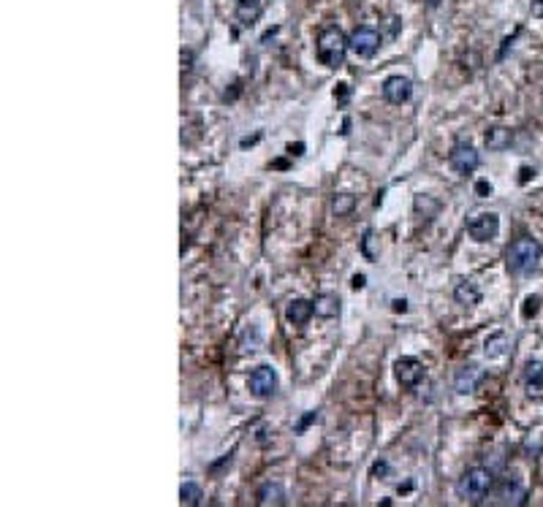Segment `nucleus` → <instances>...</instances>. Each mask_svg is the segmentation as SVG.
I'll return each instance as SVG.
<instances>
[{
    "label": "nucleus",
    "instance_id": "1",
    "mask_svg": "<svg viewBox=\"0 0 543 507\" xmlns=\"http://www.w3.org/2000/svg\"><path fill=\"white\" fill-rule=\"evenodd\" d=\"M348 35L337 28V25H326L324 30L318 33V41H315V55L321 65L326 68H340L345 62V55H348Z\"/></svg>",
    "mask_w": 543,
    "mask_h": 507
},
{
    "label": "nucleus",
    "instance_id": "2",
    "mask_svg": "<svg viewBox=\"0 0 543 507\" xmlns=\"http://www.w3.org/2000/svg\"><path fill=\"white\" fill-rule=\"evenodd\" d=\"M541 255H543V247L538 239L519 236V239L508 247V252H505V266H508L511 274H530V272L538 266Z\"/></svg>",
    "mask_w": 543,
    "mask_h": 507
},
{
    "label": "nucleus",
    "instance_id": "3",
    "mask_svg": "<svg viewBox=\"0 0 543 507\" xmlns=\"http://www.w3.org/2000/svg\"><path fill=\"white\" fill-rule=\"evenodd\" d=\"M492 486H495L492 469H486V467H470L465 475L459 477L456 491H459V496L467 499V502H481L483 496L492 491Z\"/></svg>",
    "mask_w": 543,
    "mask_h": 507
},
{
    "label": "nucleus",
    "instance_id": "4",
    "mask_svg": "<svg viewBox=\"0 0 543 507\" xmlns=\"http://www.w3.org/2000/svg\"><path fill=\"white\" fill-rule=\"evenodd\" d=\"M348 44H351V52L356 55V57H375L378 55V49L383 44V35L378 33V28L373 25H358L356 30L348 35Z\"/></svg>",
    "mask_w": 543,
    "mask_h": 507
},
{
    "label": "nucleus",
    "instance_id": "5",
    "mask_svg": "<svg viewBox=\"0 0 543 507\" xmlns=\"http://www.w3.org/2000/svg\"><path fill=\"white\" fill-rule=\"evenodd\" d=\"M467 233L476 242H489L500 233V217L495 212H478L467 220Z\"/></svg>",
    "mask_w": 543,
    "mask_h": 507
},
{
    "label": "nucleus",
    "instance_id": "6",
    "mask_svg": "<svg viewBox=\"0 0 543 507\" xmlns=\"http://www.w3.org/2000/svg\"><path fill=\"white\" fill-rule=\"evenodd\" d=\"M248 388L256 399H269L278 391V372L272 367H256L248 380Z\"/></svg>",
    "mask_w": 543,
    "mask_h": 507
},
{
    "label": "nucleus",
    "instance_id": "7",
    "mask_svg": "<svg viewBox=\"0 0 543 507\" xmlns=\"http://www.w3.org/2000/svg\"><path fill=\"white\" fill-rule=\"evenodd\" d=\"M449 166L456 171L459 177H467V174H473V171L481 166V155L476 152L470 144H456L449 152Z\"/></svg>",
    "mask_w": 543,
    "mask_h": 507
},
{
    "label": "nucleus",
    "instance_id": "8",
    "mask_svg": "<svg viewBox=\"0 0 543 507\" xmlns=\"http://www.w3.org/2000/svg\"><path fill=\"white\" fill-rule=\"evenodd\" d=\"M380 92H383L386 104L402 106V104L410 101V95H413V82H410L407 77H400V74H397V77H388L386 82H383Z\"/></svg>",
    "mask_w": 543,
    "mask_h": 507
},
{
    "label": "nucleus",
    "instance_id": "9",
    "mask_svg": "<svg viewBox=\"0 0 543 507\" xmlns=\"http://www.w3.org/2000/svg\"><path fill=\"white\" fill-rule=\"evenodd\" d=\"M394 377L402 388H416L424 380V364L419 358H400L394 364Z\"/></svg>",
    "mask_w": 543,
    "mask_h": 507
},
{
    "label": "nucleus",
    "instance_id": "10",
    "mask_svg": "<svg viewBox=\"0 0 543 507\" xmlns=\"http://www.w3.org/2000/svg\"><path fill=\"white\" fill-rule=\"evenodd\" d=\"M483 380V372L478 367H462L459 372H456V377H454V388H456V394H462V396H467V394H473L478 385H481Z\"/></svg>",
    "mask_w": 543,
    "mask_h": 507
},
{
    "label": "nucleus",
    "instance_id": "11",
    "mask_svg": "<svg viewBox=\"0 0 543 507\" xmlns=\"http://www.w3.org/2000/svg\"><path fill=\"white\" fill-rule=\"evenodd\" d=\"M525 388L532 401L543 399V364L541 361H530L525 369Z\"/></svg>",
    "mask_w": 543,
    "mask_h": 507
},
{
    "label": "nucleus",
    "instance_id": "12",
    "mask_svg": "<svg viewBox=\"0 0 543 507\" xmlns=\"http://www.w3.org/2000/svg\"><path fill=\"white\" fill-rule=\"evenodd\" d=\"M312 315H315V307H312V301H307V299H294V301L285 307V321L291 323V325H305Z\"/></svg>",
    "mask_w": 543,
    "mask_h": 507
},
{
    "label": "nucleus",
    "instance_id": "13",
    "mask_svg": "<svg viewBox=\"0 0 543 507\" xmlns=\"http://www.w3.org/2000/svg\"><path fill=\"white\" fill-rule=\"evenodd\" d=\"M340 296L337 293H321V296H315V301H312V307H315V315L318 318H337L340 315Z\"/></svg>",
    "mask_w": 543,
    "mask_h": 507
},
{
    "label": "nucleus",
    "instance_id": "14",
    "mask_svg": "<svg viewBox=\"0 0 543 507\" xmlns=\"http://www.w3.org/2000/svg\"><path fill=\"white\" fill-rule=\"evenodd\" d=\"M483 141H486V147H489L492 152H503V150H508V147H511L513 133L508 130V128H503V125H492V128L486 130Z\"/></svg>",
    "mask_w": 543,
    "mask_h": 507
},
{
    "label": "nucleus",
    "instance_id": "15",
    "mask_svg": "<svg viewBox=\"0 0 543 507\" xmlns=\"http://www.w3.org/2000/svg\"><path fill=\"white\" fill-rule=\"evenodd\" d=\"M454 299H456V304H462V307H476L478 301H481V291H478V285L476 282H459L456 288H454Z\"/></svg>",
    "mask_w": 543,
    "mask_h": 507
},
{
    "label": "nucleus",
    "instance_id": "16",
    "mask_svg": "<svg viewBox=\"0 0 543 507\" xmlns=\"http://www.w3.org/2000/svg\"><path fill=\"white\" fill-rule=\"evenodd\" d=\"M258 505H285V491L280 483H264L256 494Z\"/></svg>",
    "mask_w": 543,
    "mask_h": 507
},
{
    "label": "nucleus",
    "instance_id": "17",
    "mask_svg": "<svg viewBox=\"0 0 543 507\" xmlns=\"http://www.w3.org/2000/svg\"><path fill=\"white\" fill-rule=\"evenodd\" d=\"M258 16H261V3H258V0H239L236 19H239L242 25H253Z\"/></svg>",
    "mask_w": 543,
    "mask_h": 507
},
{
    "label": "nucleus",
    "instance_id": "18",
    "mask_svg": "<svg viewBox=\"0 0 543 507\" xmlns=\"http://www.w3.org/2000/svg\"><path fill=\"white\" fill-rule=\"evenodd\" d=\"M353 209H356V196H351V193H337L331 199V212L337 217H348Z\"/></svg>",
    "mask_w": 543,
    "mask_h": 507
},
{
    "label": "nucleus",
    "instance_id": "19",
    "mask_svg": "<svg viewBox=\"0 0 543 507\" xmlns=\"http://www.w3.org/2000/svg\"><path fill=\"white\" fill-rule=\"evenodd\" d=\"M202 499H204V494H202V486L199 483H182V489H180V502L187 507H193V505H202Z\"/></svg>",
    "mask_w": 543,
    "mask_h": 507
},
{
    "label": "nucleus",
    "instance_id": "20",
    "mask_svg": "<svg viewBox=\"0 0 543 507\" xmlns=\"http://www.w3.org/2000/svg\"><path fill=\"white\" fill-rule=\"evenodd\" d=\"M503 499H505V502H516V505H525V502H527V494H525V489H519L516 483L505 480V483H503Z\"/></svg>",
    "mask_w": 543,
    "mask_h": 507
},
{
    "label": "nucleus",
    "instance_id": "21",
    "mask_svg": "<svg viewBox=\"0 0 543 507\" xmlns=\"http://www.w3.org/2000/svg\"><path fill=\"white\" fill-rule=\"evenodd\" d=\"M373 242H375L373 230H367V233H364V239H361V255H364V258H367V261H375V250H373Z\"/></svg>",
    "mask_w": 543,
    "mask_h": 507
},
{
    "label": "nucleus",
    "instance_id": "22",
    "mask_svg": "<svg viewBox=\"0 0 543 507\" xmlns=\"http://www.w3.org/2000/svg\"><path fill=\"white\" fill-rule=\"evenodd\" d=\"M476 193H478L481 199H486V196H492V184L486 182V179H481V182L476 184Z\"/></svg>",
    "mask_w": 543,
    "mask_h": 507
},
{
    "label": "nucleus",
    "instance_id": "23",
    "mask_svg": "<svg viewBox=\"0 0 543 507\" xmlns=\"http://www.w3.org/2000/svg\"><path fill=\"white\" fill-rule=\"evenodd\" d=\"M530 11L532 16H543V0H530Z\"/></svg>",
    "mask_w": 543,
    "mask_h": 507
},
{
    "label": "nucleus",
    "instance_id": "24",
    "mask_svg": "<svg viewBox=\"0 0 543 507\" xmlns=\"http://www.w3.org/2000/svg\"><path fill=\"white\" fill-rule=\"evenodd\" d=\"M538 312V299H527V307H525V318Z\"/></svg>",
    "mask_w": 543,
    "mask_h": 507
},
{
    "label": "nucleus",
    "instance_id": "25",
    "mask_svg": "<svg viewBox=\"0 0 543 507\" xmlns=\"http://www.w3.org/2000/svg\"><path fill=\"white\" fill-rule=\"evenodd\" d=\"M364 285H367V279H364V274H356L353 279H351V288H353V291H361Z\"/></svg>",
    "mask_w": 543,
    "mask_h": 507
},
{
    "label": "nucleus",
    "instance_id": "26",
    "mask_svg": "<svg viewBox=\"0 0 543 507\" xmlns=\"http://www.w3.org/2000/svg\"><path fill=\"white\" fill-rule=\"evenodd\" d=\"M312 420H318V413H310V415H307V418H302V423H299L296 429H299V431H302V429H307V426H310Z\"/></svg>",
    "mask_w": 543,
    "mask_h": 507
},
{
    "label": "nucleus",
    "instance_id": "27",
    "mask_svg": "<svg viewBox=\"0 0 543 507\" xmlns=\"http://www.w3.org/2000/svg\"><path fill=\"white\" fill-rule=\"evenodd\" d=\"M386 472H388V464H386V461H378V464L373 467V475H386Z\"/></svg>",
    "mask_w": 543,
    "mask_h": 507
},
{
    "label": "nucleus",
    "instance_id": "28",
    "mask_svg": "<svg viewBox=\"0 0 543 507\" xmlns=\"http://www.w3.org/2000/svg\"><path fill=\"white\" fill-rule=\"evenodd\" d=\"M334 95H337L340 101H345V98L351 95V90H348V84H337V90H334Z\"/></svg>",
    "mask_w": 543,
    "mask_h": 507
},
{
    "label": "nucleus",
    "instance_id": "29",
    "mask_svg": "<svg viewBox=\"0 0 543 507\" xmlns=\"http://www.w3.org/2000/svg\"><path fill=\"white\" fill-rule=\"evenodd\" d=\"M394 309H397V312H405V309H407V301H405V299H397V301H394Z\"/></svg>",
    "mask_w": 543,
    "mask_h": 507
},
{
    "label": "nucleus",
    "instance_id": "30",
    "mask_svg": "<svg viewBox=\"0 0 543 507\" xmlns=\"http://www.w3.org/2000/svg\"><path fill=\"white\" fill-rule=\"evenodd\" d=\"M288 152H291V155H302V152H305V144H296V147L291 144V147H288Z\"/></svg>",
    "mask_w": 543,
    "mask_h": 507
}]
</instances>
